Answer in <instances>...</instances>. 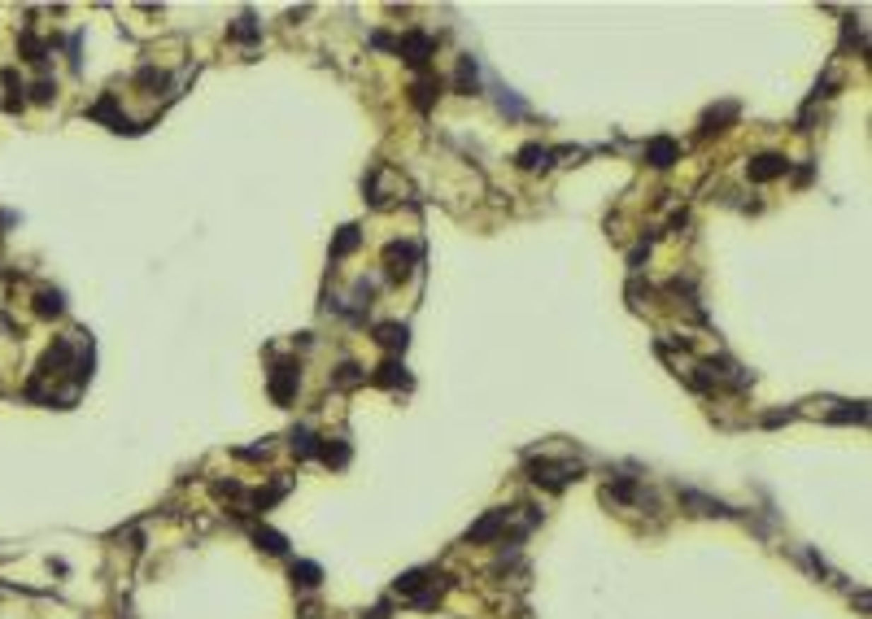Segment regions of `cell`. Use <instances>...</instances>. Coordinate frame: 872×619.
Segmentation results:
<instances>
[{
	"label": "cell",
	"mask_w": 872,
	"mask_h": 619,
	"mask_svg": "<svg viewBox=\"0 0 872 619\" xmlns=\"http://www.w3.org/2000/svg\"><path fill=\"white\" fill-rule=\"evenodd\" d=\"M297 389H301V362H293V358L275 362V371H271V397H275V406H288V401L297 397Z\"/></svg>",
	"instance_id": "cell-1"
},
{
	"label": "cell",
	"mask_w": 872,
	"mask_h": 619,
	"mask_svg": "<svg viewBox=\"0 0 872 619\" xmlns=\"http://www.w3.org/2000/svg\"><path fill=\"white\" fill-rule=\"evenodd\" d=\"M393 48H397V53H401L410 66H415V70H423V66H428V57L436 53V40H432V35H423V31H410V35H401Z\"/></svg>",
	"instance_id": "cell-2"
},
{
	"label": "cell",
	"mask_w": 872,
	"mask_h": 619,
	"mask_svg": "<svg viewBox=\"0 0 872 619\" xmlns=\"http://www.w3.org/2000/svg\"><path fill=\"white\" fill-rule=\"evenodd\" d=\"M580 476V467H572V462H532V480L536 484H546V488H562L567 480H576Z\"/></svg>",
	"instance_id": "cell-3"
},
{
	"label": "cell",
	"mask_w": 872,
	"mask_h": 619,
	"mask_svg": "<svg viewBox=\"0 0 872 619\" xmlns=\"http://www.w3.org/2000/svg\"><path fill=\"white\" fill-rule=\"evenodd\" d=\"M789 170V162L781 158V153H759V158H750V166H746V175L755 179V184H772V179H781Z\"/></svg>",
	"instance_id": "cell-4"
},
{
	"label": "cell",
	"mask_w": 872,
	"mask_h": 619,
	"mask_svg": "<svg viewBox=\"0 0 872 619\" xmlns=\"http://www.w3.org/2000/svg\"><path fill=\"white\" fill-rule=\"evenodd\" d=\"M384 257H389V275H393V279H406L410 266H415V257H419V249L410 244V240H393L389 249H384Z\"/></svg>",
	"instance_id": "cell-5"
},
{
	"label": "cell",
	"mask_w": 872,
	"mask_h": 619,
	"mask_svg": "<svg viewBox=\"0 0 872 619\" xmlns=\"http://www.w3.org/2000/svg\"><path fill=\"white\" fill-rule=\"evenodd\" d=\"M646 162H650L654 170H668L672 162H680V144H676L672 136H654V140L646 144Z\"/></svg>",
	"instance_id": "cell-6"
},
{
	"label": "cell",
	"mask_w": 872,
	"mask_h": 619,
	"mask_svg": "<svg viewBox=\"0 0 872 619\" xmlns=\"http://www.w3.org/2000/svg\"><path fill=\"white\" fill-rule=\"evenodd\" d=\"M506 524H510V510H493V514H484V519L467 532V541H476V546H480V541H493V536L506 532Z\"/></svg>",
	"instance_id": "cell-7"
},
{
	"label": "cell",
	"mask_w": 872,
	"mask_h": 619,
	"mask_svg": "<svg viewBox=\"0 0 872 619\" xmlns=\"http://www.w3.org/2000/svg\"><path fill=\"white\" fill-rule=\"evenodd\" d=\"M375 341H379L384 349L401 353V349L410 345V327H406V323H379V327H375Z\"/></svg>",
	"instance_id": "cell-8"
},
{
	"label": "cell",
	"mask_w": 872,
	"mask_h": 619,
	"mask_svg": "<svg viewBox=\"0 0 872 619\" xmlns=\"http://www.w3.org/2000/svg\"><path fill=\"white\" fill-rule=\"evenodd\" d=\"M550 162H554V153L541 148V144H524V148H519V166H524V170H546Z\"/></svg>",
	"instance_id": "cell-9"
},
{
	"label": "cell",
	"mask_w": 872,
	"mask_h": 619,
	"mask_svg": "<svg viewBox=\"0 0 872 619\" xmlns=\"http://www.w3.org/2000/svg\"><path fill=\"white\" fill-rule=\"evenodd\" d=\"M375 384H384V389H397V384H410V375H406V367L397 362V358H389V362H379Z\"/></svg>",
	"instance_id": "cell-10"
},
{
	"label": "cell",
	"mask_w": 872,
	"mask_h": 619,
	"mask_svg": "<svg viewBox=\"0 0 872 619\" xmlns=\"http://www.w3.org/2000/svg\"><path fill=\"white\" fill-rule=\"evenodd\" d=\"M314 454L327 462V467H345V462H349V445H345V441L331 445V436H327V441H319V449H314Z\"/></svg>",
	"instance_id": "cell-11"
},
{
	"label": "cell",
	"mask_w": 872,
	"mask_h": 619,
	"mask_svg": "<svg viewBox=\"0 0 872 619\" xmlns=\"http://www.w3.org/2000/svg\"><path fill=\"white\" fill-rule=\"evenodd\" d=\"M358 244H363V231H358V227L349 223V227H341V236H336V244H331V257H345V253H353Z\"/></svg>",
	"instance_id": "cell-12"
},
{
	"label": "cell",
	"mask_w": 872,
	"mask_h": 619,
	"mask_svg": "<svg viewBox=\"0 0 872 619\" xmlns=\"http://www.w3.org/2000/svg\"><path fill=\"white\" fill-rule=\"evenodd\" d=\"M729 118H737V105L729 100V105H720V110H707V118H702V136H715L720 131V122H729Z\"/></svg>",
	"instance_id": "cell-13"
},
{
	"label": "cell",
	"mask_w": 872,
	"mask_h": 619,
	"mask_svg": "<svg viewBox=\"0 0 872 619\" xmlns=\"http://www.w3.org/2000/svg\"><path fill=\"white\" fill-rule=\"evenodd\" d=\"M293 449H297V458H314L319 436H314L310 428H297V432H293Z\"/></svg>",
	"instance_id": "cell-14"
},
{
	"label": "cell",
	"mask_w": 872,
	"mask_h": 619,
	"mask_svg": "<svg viewBox=\"0 0 872 619\" xmlns=\"http://www.w3.org/2000/svg\"><path fill=\"white\" fill-rule=\"evenodd\" d=\"M253 541H258L266 554H288V541L279 536V532H271V528H258V532H253Z\"/></svg>",
	"instance_id": "cell-15"
},
{
	"label": "cell",
	"mask_w": 872,
	"mask_h": 619,
	"mask_svg": "<svg viewBox=\"0 0 872 619\" xmlns=\"http://www.w3.org/2000/svg\"><path fill=\"white\" fill-rule=\"evenodd\" d=\"M293 580L301 584V589H319V580H323V572L314 562H293Z\"/></svg>",
	"instance_id": "cell-16"
},
{
	"label": "cell",
	"mask_w": 872,
	"mask_h": 619,
	"mask_svg": "<svg viewBox=\"0 0 872 619\" xmlns=\"http://www.w3.org/2000/svg\"><path fill=\"white\" fill-rule=\"evenodd\" d=\"M441 92V79H419L415 83V105L419 110H432V96Z\"/></svg>",
	"instance_id": "cell-17"
},
{
	"label": "cell",
	"mask_w": 872,
	"mask_h": 619,
	"mask_svg": "<svg viewBox=\"0 0 872 619\" xmlns=\"http://www.w3.org/2000/svg\"><path fill=\"white\" fill-rule=\"evenodd\" d=\"M61 305H66V301H61V293H40V297H35V310H40L44 319H57V314H61Z\"/></svg>",
	"instance_id": "cell-18"
},
{
	"label": "cell",
	"mask_w": 872,
	"mask_h": 619,
	"mask_svg": "<svg viewBox=\"0 0 872 619\" xmlns=\"http://www.w3.org/2000/svg\"><path fill=\"white\" fill-rule=\"evenodd\" d=\"M363 379H367V375H363V367H358V362H341V367H336V384H341V389L363 384Z\"/></svg>",
	"instance_id": "cell-19"
},
{
	"label": "cell",
	"mask_w": 872,
	"mask_h": 619,
	"mask_svg": "<svg viewBox=\"0 0 872 619\" xmlns=\"http://www.w3.org/2000/svg\"><path fill=\"white\" fill-rule=\"evenodd\" d=\"M458 88L476 92V61H471V57H463V61H458Z\"/></svg>",
	"instance_id": "cell-20"
},
{
	"label": "cell",
	"mask_w": 872,
	"mask_h": 619,
	"mask_svg": "<svg viewBox=\"0 0 872 619\" xmlns=\"http://www.w3.org/2000/svg\"><path fill=\"white\" fill-rule=\"evenodd\" d=\"M606 497H615V502H632V497H637V484H632V480H620V484L606 488Z\"/></svg>",
	"instance_id": "cell-21"
},
{
	"label": "cell",
	"mask_w": 872,
	"mask_h": 619,
	"mask_svg": "<svg viewBox=\"0 0 872 619\" xmlns=\"http://www.w3.org/2000/svg\"><path fill=\"white\" fill-rule=\"evenodd\" d=\"M232 40H244V44L258 40V27H253V18H240V22H236V27H232Z\"/></svg>",
	"instance_id": "cell-22"
},
{
	"label": "cell",
	"mask_w": 872,
	"mask_h": 619,
	"mask_svg": "<svg viewBox=\"0 0 872 619\" xmlns=\"http://www.w3.org/2000/svg\"><path fill=\"white\" fill-rule=\"evenodd\" d=\"M31 96L40 100V105H48V100H53V96H57V83H53V79H40V83L31 88Z\"/></svg>",
	"instance_id": "cell-23"
},
{
	"label": "cell",
	"mask_w": 872,
	"mask_h": 619,
	"mask_svg": "<svg viewBox=\"0 0 872 619\" xmlns=\"http://www.w3.org/2000/svg\"><path fill=\"white\" fill-rule=\"evenodd\" d=\"M136 79H140V83H148V88H166V74H162V70H153V66H144V70L136 74Z\"/></svg>",
	"instance_id": "cell-24"
},
{
	"label": "cell",
	"mask_w": 872,
	"mask_h": 619,
	"mask_svg": "<svg viewBox=\"0 0 872 619\" xmlns=\"http://www.w3.org/2000/svg\"><path fill=\"white\" fill-rule=\"evenodd\" d=\"M371 297H375V283H371V279H358L353 301H358V305H371Z\"/></svg>",
	"instance_id": "cell-25"
},
{
	"label": "cell",
	"mask_w": 872,
	"mask_h": 619,
	"mask_svg": "<svg viewBox=\"0 0 872 619\" xmlns=\"http://www.w3.org/2000/svg\"><path fill=\"white\" fill-rule=\"evenodd\" d=\"M214 493H218V497H240L244 488H240L236 480H218V484H214Z\"/></svg>",
	"instance_id": "cell-26"
},
{
	"label": "cell",
	"mask_w": 872,
	"mask_h": 619,
	"mask_svg": "<svg viewBox=\"0 0 872 619\" xmlns=\"http://www.w3.org/2000/svg\"><path fill=\"white\" fill-rule=\"evenodd\" d=\"M646 257H650V244H637V249L628 253V266H632V271H641V262H646Z\"/></svg>",
	"instance_id": "cell-27"
}]
</instances>
